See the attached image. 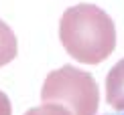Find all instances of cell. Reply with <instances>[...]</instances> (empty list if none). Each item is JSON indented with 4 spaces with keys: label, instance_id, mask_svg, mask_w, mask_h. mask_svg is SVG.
<instances>
[{
    "label": "cell",
    "instance_id": "3957f363",
    "mask_svg": "<svg viewBox=\"0 0 124 115\" xmlns=\"http://www.w3.org/2000/svg\"><path fill=\"white\" fill-rule=\"evenodd\" d=\"M106 101L116 111H124V59L118 61L106 77Z\"/></svg>",
    "mask_w": 124,
    "mask_h": 115
},
{
    "label": "cell",
    "instance_id": "6da1fadb",
    "mask_svg": "<svg viewBox=\"0 0 124 115\" xmlns=\"http://www.w3.org/2000/svg\"><path fill=\"white\" fill-rule=\"evenodd\" d=\"M59 38L75 61L84 65H100L116 49V26L100 6L75 4L61 16Z\"/></svg>",
    "mask_w": 124,
    "mask_h": 115
},
{
    "label": "cell",
    "instance_id": "8992f818",
    "mask_svg": "<svg viewBox=\"0 0 124 115\" xmlns=\"http://www.w3.org/2000/svg\"><path fill=\"white\" fill-rule=\"evenodd\" d=\"M0 115H12V107H10V101L6 97V93L0 91Z\"/></svg>",
    "mask_w": 124,
    "mask_h": 115
},
{
    "label": "cell",
    "instance_id": "7a4b0ae2",
    "mask_svg": "<svg viewBox=\"0 0 124 115\" xmlns=\"http://www.w3.org/2000/svg\"><path fill=\"white\" fill-rule=\"evenodd\" d=\"M41 101L63 105L71 115H96L100 93L90 73L73 65H63L47 75L41 89Z\"/></svg>",
    "mask_w": 124,
    "mask_h": 115
},
{
    "label": "cell",
    "instance_id": "5b68a950",
    "mask_svg": "<svg viewBox=\"0 0 124 115\" xmlns=\"http://www.w3.org/2000/svg\"><path fill=\"white\" fill-rule=\"evenodd\" d=\"M24 115H71L63 105H55V103H43L41 107L29 109Z\"/></svg>",
    "mask_w": 124,
    "mask_h": 115
},
{
    "label": "cell",
    "instance_id": "277c9868",
    "mask_svg": "<svg viewBox=\"0 0 124 115\" xmlns=\"http://www.w3.org/2000/svg\"><path fill=\"white\" fill-rule=\"evenodd\" d=\"M16 51H18V45H16V36H14L12 28L0 20V67L8 65L16 57Z\"/></svg>",
    "mask_w": 124,
    "mask_h": 115
}]
</instances>
